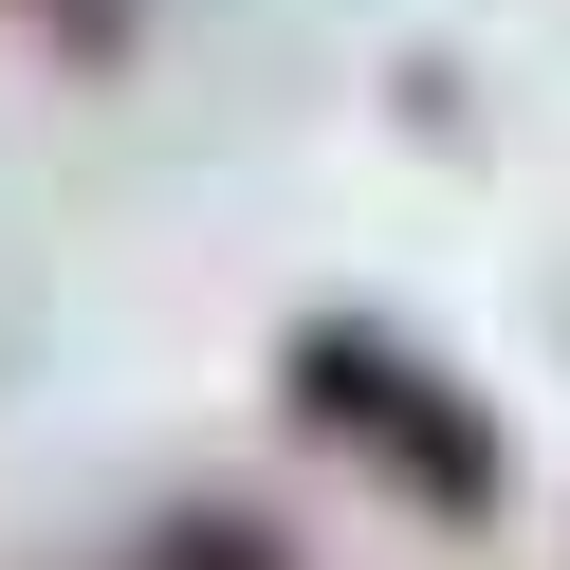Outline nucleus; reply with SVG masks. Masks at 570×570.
Returning <instances> with one entry per match:
<instances>
[{
	"label": "nucleus",
	"instance_id": "obj_1",
	"mask_svg": "<svg viewBox=\"0 0 570 570\" xmlns=\"http://www.w3.org/2000/svg\"><path fill=\"white\" fill-rule=\"evenodd\" d=\"M276 405L313 423V442H350L386 497H423L442 533H479L497 497H515V442H497V405L460 368H423L405 332H368V313H313L295 350H276Z\"/></svg>",
	"mask_w": 570,
	"mask_h": 570
},
{
	"label": "nucleus",
	"instance_id": "obj_2",
	"mask_svg": "<svg viewBox=\"0 0 570 570\" xmlns=\"http://www.w3.org/2000/svg\"><path fill=\"white\" fill-rule=\"evenodd\" d=\"M129 570H295V552H276L258 515H166V533H148Z\"/></svg>",
	"mask_w": 570,
	"mask_h": 570
},
{
	"label": "nucleus",
	"instance_id": "obj_3",
	"mask_svg": "<svg viewBox=\"0 0 570 570\" xmlns=\"http://www.w3.org/2000/svg\"><path fill=\"white\" fill-rule=\"evenodd\" d=\"M19 19H38V38H56V56H75V75H111V56H129V38H148V0H19Z\"/></svg>",
	"mask_w": 570,
	"mask_h": 570
}]
</instances>
